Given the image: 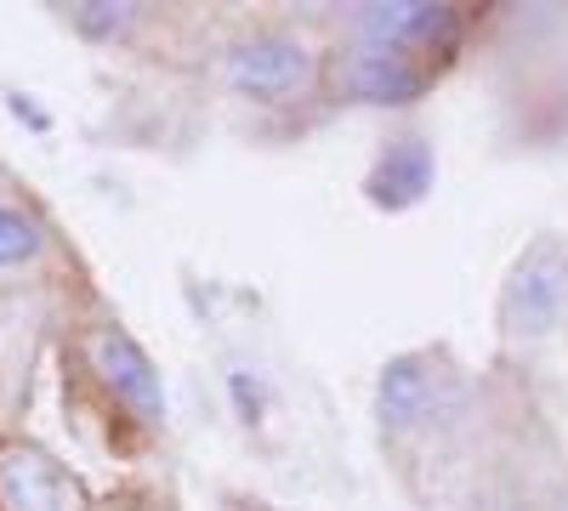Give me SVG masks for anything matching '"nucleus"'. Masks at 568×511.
I'll use <instances>...</instances> for the list:
<instances>
[{"instance_id":"8","label":"nucleus","mask_w":568,"mask_h":511,"mask_svg":"<svg viewBox=\"0 0 568 511\" xmlns=\"http://www.w3.org/2000/svg\"><path fill=\"white\" fill-rule=\"evenodd\" d=\"M45 227L29 216V211H18V205H7L0 200V273H18V267H34L40 256H45Z\"/></svg>"},{"instance_id":"7","label":"nucleus","mask_w":568,"mask_h":511,"mask_svg":"<svg viewBox=\"0 0 568 511\" xmlns=\"http://www.w3.org/2000/svg\"><path fill=\"white\" fill-rule=\"evenodd\" d=\"M420 85H426V74L404 52H364L353 63V91L369 103H409Z\"/></svg>"},{"instance_id":"1","label":"nucleus","mask_w":568,"mask_h":511,"mask_svg":"<svg viewBox=\"0 0 568 511\" xmlns=\"http://www.w3.org/2000/svg\"><path fill=\"white\" fill-rule=\"evenodd\" d=\"M222 69H227V85L240 91V98H251V103H291V98H302V91L313 85L318 58H313V45L296 40V34L256 29V34H240L227 45Z\"/></svg>"},{"instance_id":"5","label":"nucleus","mask_w":568,"mask_h":511,"mask_svg":"<svg viewBox=\"0 0 568 511\" xmlns=\"http://www.w3.org/2000/svg\"><path fill=\"white\" fill-rule=\"evenodd\" d=\"M369 52H415V45H433L438 34L455 29L449 7H420V0H393V7H364L358 18Z\"/></svg>"},{"instance_id":"4","label":"nucleus","mask_w":568,"mask_h":511,"mask_svg":"<svg viewBox=\"0 0 568 511\" xmlns=\"http://www.w3.org/2000/svg\"><path fill=\"white\" fill-rule=\"evenodd\" d=\"M568 307V256L557 239H540L524 251L506 285V324L517 336H551Z\"/></svg>"},{"instance_id":"6","label":"nucleus","mask_w":568,"mask_h":511,"mask_svg":"<svg viewBox=\"0 0 568 511\" xmlns=\"http://www.w3.org/2000/svg\"><path fill=\"white\" fill-rule=\"evenodd\" d=\"M433 392L438 376L420 358H398L382 369V387H375V415H382L387 432H415L433 421Z\"/></svg>"},{"instance_id":"3","label":"nucleus","mask_w":568,"mask_h":511,"mask_svg":"<svg viewBox=\"0 0 568 511\" xmlns=\"http://www.w3.org/2000/svg\"><path fill=\"white\" fill-rule=\"evenodd\" d=\"M80 478L40 443H0V511H80Z\"/></svg>"},{"instance_id":"2","label":"nucleus","mask_w":568,"mask_h":511,"mask_svg":"<svg viewBox=\"0 0 568 511\" xmlns=\"http://www.w3.org/2000/svg\"><path fill=\"white\" fill-rule=\"evenodd\" d=\"M85 364H91V376L103 381V392L131 415V421H142V427L165 421V381H160V369H154L149 352L120 330V324H98V330L85 336Z\"/></svg>"},{"instance_id":"9","label":"nucleus","mask_w":568,"mask_h":511,"mask_svg":"<svg viewBox=\"0 0 568 511\" xmlns=\"http://www.w3.org/2000/svg\"><path fill=\"white\" fill-rule=\"evenodd\" d=\"M136 18H142V7H69V23L91 40H120Z\"/></svg>"}]
</instances>
